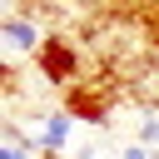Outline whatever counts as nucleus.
I'll use <instances>...</instances> for the list:
<instances>
[{
	"label": "nucleus",
	"mask_w": 159,
	"mask_h": 159,
	"mask_svg": "<svg viewBox=\"0 0 159 159\" xmlns=\"http://www.w3.org/2000/svg\"><path fill=\"white\" fill-rule=\"evenodd\" d=\"M70 139H75V114H70V109H50V114H40V129L30 134L35 154H45V159H60V154L70 149Z\"/></svg>",
	"instance_id": "1"
},
{
	"label": "nucleus",
	"mask_w": 159,
	"mask_h": 159,
	"mask_svg": "<svg viewBox=\"0 0 159 159\" xmlns=\"http://www.w3.org/2000/svg\"><path fill=\"white\" fill-rule=\"evenodd\" d=\"M35 60H40V75H45L50 84H70V80H75V65H80L65 40H45V45L35 50Z\"/></svg>",
	"instance_id": "2"
},
{
	"label": "nucleus",
	"mask_w": 159,
	"mask_h": 159,
	"mask_svg": "<svg viewBox=\"0 0 159 159\" xmlns=\"http://www.w3.org/2000/svg\"><path fill=\"white\" fill-rule=\"evenodd\" d=\"M0 40H5V55H25V50H40V45H45L40 30H35L30 20H20V15H10V20L0 25Z\"/></svg>",
	"instance_id": "3"
},
{
	"label": "nucleus",
	"mask_w": 159,
	"mask_h": 159,
	"mask_svg": "<svg viewBox=\"0 0 159 159\" xmlns=\"http://www.w3.org/2000/svg\"><path fill=\"white\" fill-rule=\"evenodd\" d=\"M139 144H149V149L159 144V114H144L139 119Z\"/></svg>",
	"instance_id": "4"
},
{
	"label": "nucleus",
	"mask_w": 159,
	"mask_h": 159,
	"mask_svg": "<svg viewBox=\"0 0 159 159\" xmlns=\"http://www.w3.org/2000/svg\"><path fill=\"white\" fill-rule=\"evenodd\" d=\"M114 159H154V154H149V144H124Z\"/></svg>",
	"instance_id": "5"
}]
</instances>
